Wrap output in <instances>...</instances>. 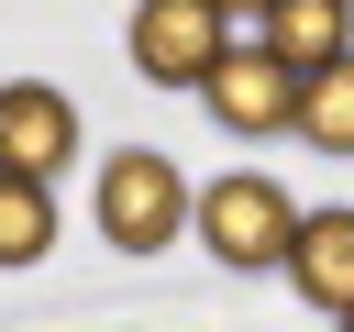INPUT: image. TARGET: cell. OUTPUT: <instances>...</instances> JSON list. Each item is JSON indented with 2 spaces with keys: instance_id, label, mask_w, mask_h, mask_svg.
<instances>
[{
  "instance_id": "1",
  "label": "cell",
  "mask_w": 354,
  "mask_h": 332,
  "mask_svg": "<svg viewBox=\"0 0 354 332\" xmlns=\"http://www.w3.org/2000/svg\"><path fill=\"white\" fill-rule=\"evenodd\" d=\"M188 199H199V188H188L166 155H144V144H122V155L100 166V232H111L122 255H155V243H177Z\"/></svg>"
},
{
  "instance_id": "2",
  "label": "cell",
  "mask_w": 354,
  "mask_h": 332,
  "mask_svg": "<svg viewBox=\"0 0 354 332\" xmlns=\"http://www.w3.org/2000/svg\"><path fill=\"white\" fill-rule=\"evenodd\" d=\"M188 210H199V243H210L221 266H277V255H288V232H299L288 188H277V177H254V166H243V177H210Z\"/></svg>"
},
{
  "instance_id": "3",
  "label": "cell",
  "mask_w": 354,
  "mask_h": 332,
  "mask_svg": "<svg viewBox=\"0 0 354 332\" xmlns=\"http://www.w3.org/2000/svg\"><path fill=\"white\" fill-rule=\"evenodd\" d=\"M199 100H210L221 133H288V111H299V66H277L254 33H232V44L199 66Z\"/></svg>"
},
{
  "instance_id": "4",
  "label": "cell",
  "mask_w": 354,
  "mask_h": 332,
  "mask_svg": "<svg viewBox=\"0 0 354 332\" xmlns=\"http://www.w3.org/2000/svg\"><path fill=\"white\" fill-rule=\"evenodd\" d=\"M232 44V22L210 11V0H144L133 11V66L155 77V89H199V66Z\"/></svg>"
},
{
  "instance_id": "5",
  "label": "cell",
  "mask_w": 354,
  "mask_h": 332,
  "mask_svg": "<svg viewBox=\"0 0 354 332\" xmlns=\"http://www.w3.org/2000/svg\"><path fill=\"white\" fill-rule=\"evenodd\" d=\"M77 155V111H66V89H44V77H11L0 89V166H22V177H55Z\"/></svg>"
},
{
  "instance_id": "6",
  "label": "cell",
  "mask_w": 354,
  "mask_h": 332,
  "mask_svg": "<svg viewBox=\"0 0 354 332\" xmlns=\"http://www.w3.org/2000/svg\"><path fill=\"white\" fill-rule=\"evenodd\" d=\"M277 266L299 277V299H310L321 321H343V310H354V210H310Z\"/></svg>"
},
{
  "instance_id": "7",
  "label": "cell",
  "mask_w": 354,
  "mask_h": 332,
  "mask_svg": "<svg viewBox=\"0 0 354 332\" xmlns=\"http://www.w3.org/2000/svg\"><path fill=\"white\" fill-rule=\"evenodd\" d=\"M343 22H354V0H266L243 33H254L277 66H321V55H343V44H354Z\"/></svg>"
},
{
  "instance_id": "8",
  "label": "cell",
  "mask_w": 354,
  "mask_h": 332,
  "mask_svg": "<svg viewBox=\"0 0 354 332\" xmlns=\"http://www.w3.org/2000/svg\"><path fill=\"white\" fill-rule=\"evenodd\" d=\"M288 133H310V144L354 155V44H343V55H321V66H299V111H288Z\"/></svg>"
},
{
  "instance_id": "9",
  "label": "cell",
  "mask_w": 354,
  "mask_h": 332,
  "mask_svg": "<svg viewBox=\"0 0 354 332\" xmlns=\"http://www.w3.org/2000/svg\"><path fill=\"white\" fill-rule=\"evenodd\" d=\"M44 243H55V199H44V177L0 166V266H33Z\"/></svg>"
},
{
  "instance_id": "10",
  "label": "cell",
  "mask_w": 354,
  "mask_h": 332,
  "mask_svg": "<svg viewBox=\"0 0 354 332\" xmlns=\"http://www.w3.org/2000/svg\"><path fill=\"white\" fill-rule=\"evenodd\" d=\"M210 11H221V22H254V11H266V0H210Z\"/></svg>"
}]
</instances>
